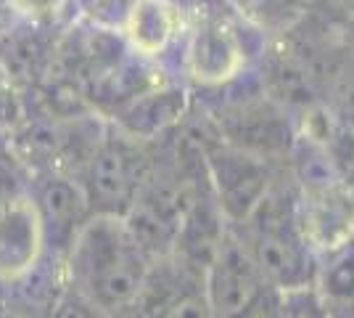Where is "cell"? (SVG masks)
<instances>
[{
    "mask_svg": "<svg viewBox=\"0 0 354 318\" xmlns=\"http://www.w3.org/2000/svg\"><path fill=\"white\" fill-rule=\"evenodd\" d=\"M16 16L35 21V24H50L69 8L72 0H3Z\"/></svg>",
    "mask_w": 354,
    "mask_h": 318,
    "instance_id": "14",
    "label": "cell"
},
{
    "mask_svg": "<svg viewBox=\"0 0 354 318\" xmlns=\"http://www.w3.org/2000/svg\"><path fill=\"white\" fill-rule=\"evenodd\" d=\"M45 247L48 233L32 194H21L0 207V284H16L32 276Z\"/></svg>",
    "mask_w": 354,
    "mask_h": 318,
    "instance_id": "7",
    "label": "cell"
},
{
    "mask_svg": "<svg viewBox=\"0 0 354 318\" xmlns=\"http://www.w3.org/2000/svg\"><path fill=\"white\" fill-rule=\"evenodd\" d=\"M233 228L257 268L275 289L294 292L312 287L317 271V249L312 247L307 228L301 223L299 191L291 167L267 191V197L254 207L249 218Z\"/></svg>",
    "mask_w": 354,
    "mask_h": 318,
    "instance_id": "3",
    "label": "cell"
},
{
    "mask_svg": "<svg viewBox=\"0 0 354 318\" xmlns=\"http://www.w3.org/2000/svg\"><path fill=\"white\" fill-rule=\"evenodd\" d=\"M153 263L119 215H93L66 252L69 287L106 318H133Z\"/></svg>",
    "mask_w": 354,
    "mask_h": 318,
    "instance_id": "1",
    "label": "cell"
},
{
    "mask_svg": "<svg viewBox=\"0 0 354 318\" xmlns=\"http://www.w3.org/2000/svg\"><path fill=\"white\" fill-rule=\"evenodd\" d=\"M146 141L124 136L117 130V136L101 138V143L93 149L85 175H82V188L90 199L93 215H124L133 204L135 194L146 181L151 159L143 152Z\"/></svg>",
    "mask_w": 354,
    "mask_h": 318,
    "instance_id": "5",
    "label": "cell"
},
{
    "mask_svg": "<svg viewBox=\"0 0 354 318\" xmlns=\"http://www.w3.org/2000/svg\"><path fill=\"white\" fill-rule=\"evenodd\" d=\"M27 194L24 191V181L21 173L16 167L14 157L8 154V149H0V207H6L11 199Z\"/></svg>",
    "mask_w": 354,
    "mask_h": 318,
    "instance_id": "16",
    "label": "cell"
},
{
    "mask_svg": "<svg viewBox=\"0 0 354 318\" xmlns=\"http://www.w3.org/2000/svg\"><path fill=\"white\" fill-rule=\"evenodd\" d=\"M196 141L204 154V165L212 183V191L220 202L222 212L230 226H238L249 218L254 207L267 197V191L278 183L283 173L291 167L283 162H272L246 149L222 141L212 125L207 130L196 133Z\"/></svg>",
    "mask_w": 354,
    "mask_h": 318,
    "instance_id": "4",
    "label": "cell"
},
{
    "mask_svg": "<svg viewBox=\"0 0 354 318\" xmlns=\"http://www.w3.org/2000/svg\"><path fill=\"white\" fill-rule=\"evenodd\" d=\"M35 202H37L40 215H43L48 247L56 244L59 249L69 252L77 233L93 218V207H90V199L82 188V183L72 181V178H61V175H56V178L50 175L40 186Z\"/></svg>",
    "mask_w": 354,
    "mask_h": 318,
    "instance_id": "9",
    "label": "cell"
},
{
    "mask_svg": "<svg viewBox=\"0 0 354 318\" xmlns=\"http://www.w3.org/2000/svg\"><path fill=\"white\" fill-rule=\"evenodd\" d=\"M48 318H106L104 313H98L93 305L77 292L74 287L66 284V289L59 294L56 305L50 308Z\"/></svg>",
    "mask_w": 354,
    "mask_h": 318,
    "instance_id": "15",
    "label": "cell"
},
{
    "mask_svg": "<svg viewBox=\"0 0 354 318\" xmlns=\"http://www.w3.org/2000/svg\"><path fill=\"white\" fill-rule=\"evenodd\" d=\"M312 289L330 318H354V233L317 255Z\"/></svg>",
    "mask_w": 354,
    "mask_h": 318,
    "instance_id": "11",
    "label": "cell"
},
{
    "mask_svg": "<svg viewBox=\"0 0 354 318\" xmlns=\"http://www.w3.org/2000/svg\"><path fill=\"white\" fill-rule=\"evenodd\" d=\"M352 233H354V188H352Z\"/></svg>",
    "mask_w": 354,
    "mask_h": 318,
    "instance_id": "19",
    "label": "cell"
},
{
    "mask_svg": "<svg viewBox=\"0 0 354 318\" xmlns=\"http://www.w3.org/2000/svg\"><path fill=\"white\" fill-rule=\"evenodd\" d=\"M188 112V96L180 85L162 82L114 112L117 130L138 141L162 138L167 130L183 122Z\"/></svg>",
    "mask_w": 354,
    "mask_h": 318,
    "instance_id": "10",
    "label": "cell"
},
{
    "mask_svg": "<svg viewBox=\"0 0 354 318\" xmlns=\"http://www.w3.org/2000/svg\"><path fill=\"white\" fill-rule=\"evenodd\" d=\"M0 149H8V141H6V133L0 130Z\"/></svg>",
    "mask_w": 354,
    "mask_h": 318,
    "instance_id": "18",
    "label": "cell"
},
{
    "mask_svg": "<svg viewBox=\"0 0 354 318\" xmlns=\"http://www.w3.org/2000/svg\"><path fill=\"white\" fill-rule=\"evenodd\" d=\"M267 40L230 0H193L185 6L180 69L198 88H227L262 59Z\"/></svg>",
    "mask_w": 354,
    "mask_h": 318,
    "instance_id": "2",
    "label": "cell"
},
{
    "mask_svg": "<svg viewBox=\"0 0 354 318\" xmlns=\"http://www.w3.org/2000/svg\"><path fill=\"white\" fill-rule=\"evenodd\" d=\"M204 292L214 318H246L281 289H275L262 276L236 228L230 226L204 273Z\"/></svg>",
    "mask_w": 354,
    "mask_h": 318,
    "instance_id": "6",
    "label": "cell"
},
{
    "mask_svg": "<svg viewBox=\"0 0 354 318\" xmlns=\"http://www.w3.org/2000/svg\"><path fill=\"white\" fill-rule=\"evenodd\" d=\"M267 37L288 32L307 14V0H230Z\"/></svg>",
    "mask_w": 354,
    "mask_h": 318,
    "instance_id": "12",
    "label": "cell"
},
{
    "mask_svg": "<svg viewBox=\"0 0 354 318\" xmlns=\"http://www.w3.org/2000/svg\"><path fill=\"white\" fill-rule=\"evenodd\" d=\"M185 8L177 0H135L122 19V37L138 56L159 61L183 37Z\"/></svg>",
    "mask_w": 354,
    "mask_h": 318,
    "instance_id": "8",
    "label": "cell"
},
{
    "mask_svg": "<svg viewBox=\"0 0 354 318\" xmlns=\"http://www.w3.org/2000/svg\"><path fill=\"white\" fill-rule=\"evenodd\" d=\"M16 112H19V101H16L14 80H11V72L0 64V130L14 122Z\"/></svg>",
    "mask_w": 354,
    "mask_h": 318,
    "instance_id": "17",
    "label": "cell"
},
{
    "mask_svg": "<svg viewBox=\"0 0 354 318\" xmlns=\"http://www.w3.org/2000/svg\"><path fill=\"white\" fill-rule=\"evenodd\" d=\"M281 318H330V316L325 313L317 292L312 287H304V289H294V292H283Z\"/></svg>",
    "mask_w": 354,
    "mask_h": 318,
    "instance_id": "13",
    "label": "cell"
}]
</instances>
